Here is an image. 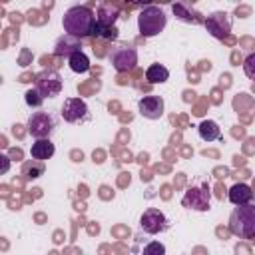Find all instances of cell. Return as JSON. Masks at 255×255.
<instances>
[{"label":"cell","instance_id":"cell-1","mask_svg":"<svg viewBox=\"0 0 255 255\" xmlns=\"http://www.w3.org/2000/svg\"><path fill=\"white\" fill-rule=\"evenodd\" d=\"M94 24H96V16L88 6H72L70 10H66L64 18H62L64 32L78 36V38L92 36Z\"/></svg>","mask_w":255,"mask_h":255},{"label":"cell","instance_id":"cell-2","mask_svg":"<svg viewBox=\"0 0 255 255\" xmlns=\"http://www.w3.org/2000/svg\"><path fill=\"white\" fill-rule=\"evenodd\" d=\"M229 231L239 239L255 237V203L235 205L229 215Z\"/></svg>","mask_w":255,"mask_h":255},{"label":"cell","instance_id":"cell-3","mask_svg":"<svg viewBox=\"0 0 255 255\" xmlns=\"http://www.w3.org/2000/svg\"><path fill=\"white\" fill-rule=\"evenodd\" d=\"M165 26H167V16L159 6L149 4L137 14V28H139V34L145 38L157 36L159 32H163Z\"/></svg>","mask_w":255,"mask_h":255},{"label":"cell","instance_id":"cell-4","mask_svg":"<svg viewBox=\"0 0 255 255\" xmlns=\"http://www.w3.org/2000/svg\"><path fill=\"white\" fill-rule=\"evenodd\" d=\"M181 205L187 207V209H193V211H209V207H211V191H209L207 183L187 187L185 195L181 197Z\"/></svg>","mask_w":255,"mask_h":255},{"label":"cell","instance_id":"cell-5","mask_svg":"<svg viewBox=\"0 0 255 255\" xmlns=\"http://www.w3.org/2000/svg\"><path fill=\"white\" fill-rule=\"evenodd\" d=\"M110 64L116 72H131L137 64V50L128 44H120L110 52Z\"/></svg>","mask_w":255,"mask_h":255},{"label":"cell","instance_id":"cell-6","mask_svg":"<svg viewBox=\"0 0 255 255\" xmlns=\"http://www.w3.org/2000/svg\"><path fill=\"white\" fill-rule=\"evenodd\" d=\"M169 227V219L165 217V213L161 209H155V207H149L141 213L139 217V229L147 235H157V233H163L167 231Z\"/></svg>","mask_w":255,"mask_h":255},{"label":"cell","instance_id":"cell-7","mask_svg":"<svg viewBox=\"0 0 255 255\" xmlns=\"http://www.w3.org/2000/svg\"><path fill=\"white\" fill-rule=\"evenodd\" d=\"M34 88L44 98H54L62 92V76L56 70H42L34 78Z\"/></svg>","mask_w":255,"mask_h":255},{"label":"cell","instance_id":"cell-8","mask_svg":"<svg viewBox=\"0 0 255 255\" xmlns=\"http://www.w3.org/2000/svg\"><path fill=\"white\" fill-rule=\"evenodd\" d=\"M231 16L227 14V12H223V10H217V12H211L209 16H205L203 18V26H205V30L213 36V38H217V40H223V38H227L229 36V32H231Z\"/></svg>","mask_w":255,"mask_h":255},{"label":"cell","instance_id":"cell-9","mask_svg":"<svg viewBox=\"0 0 255 255\" xmlns=\"http://www.w3.org/2000/svg\"><path fill=\"white\" fill-rule=\"evenodd\" d=\"M26 128H28V133L32 137H36V139L38 137H50L54 128H56V122L48 112H34L28 118Z\"/></svg>","mask_w":255,"mask_h":255},{"label":"cell","instance_id":"cell-10","mask_svg":"<svg viewBox=\"0 0 255 255\" xmlns=\"http://www.w3.org/2000/svg\"><path fill=\"white\" fill-rule=\"evenodd\" d=\"M62 118L68 124H76L88 118V104L82 98H66L62 104Z\"/></svg>","mask_w":255,"mask_h":255},{"label":"cell","instance_id":"cell-11","mask_svg":"<svg viewBox=\"0 0 255 255\" xmlns=\"http://www.w3.org/2000/svg\"><path fill=\"white\" fill-rule=\"evenodd\" d=\"M137 112L139 116L147 118V120H159L165 112V102L161 96H143L139 102H137Z\"/></svg>","mask_w":255,"mask_h":255},{"label":"cell","instance_id":"cell-12","mask_svg":"<svg viewBox=\"0 0 255 255\" xmlns=\"http://www.w3.org/2000/svg\"><path fill=\"white\" fill-rule=\"evenodd\" d=\"M171 10H173V16L185 24H199L201 22V14L185 0H175L171 4Z\"/></svg>","mask_w":255,"mask_h":255},{"label":"cell","instance_id":"cell-13","mask_svg":"<svg viewBox=\"0 0 255 255\" xmlns=\"http://www.w3.org/2000/svg\"><path fill=\"white\" fill-rule=\"evenodd\" d=\"M82 38L78 36H72V34H64L56 40L54 44V56H70L78 50H82Z\"/></svg>","mask_w":255,"mask_h":255},{"label":"cell","instance_id":"cell-14","mask_svg":"<svg viewBox=\"0 0 255 255\" xmlns=\"http://www.w3.org/2000/svg\"><path fill=\"white\" fill-rule=\"evenodd\" d=\"M120 18V8L112 2H104L98 12H96V22L102 26V28H112L116 26V20Z\"/></svg>","mask_w":255,"mask_h":255},{"label":"cell","instance_id":"cell-15","mask_svg":"<svg viewBox=\"0 0 255 255\" xmlns=\"http://www.w3.org/2000/svg\"><path fill=\"white\" fill-rule=\"evenodd\" d=\"M54 153H56V145L50 141V137H38V139L30 145V155H32L34 159L46 161V159H50Z\"/></svg>","mask_w":255,"mask_h":255},{"label":"cell","instance_id":"cell-16","mask_svg":"<svg viewBox=\"0 0 255 255\" xmlns=\"http://www.w3.org/2000/svg\"><path fill=\"white\" fill-rule=\"evenodd\" d=\"M229 201L233 205H245V203H251L253 199V189L247 185V183H235L229 187V193H227Z\"/></svg>","mask_w":255,"mask_h":255},{"label":"cell","instance_id":"cell-17","mask_svg":"<svg viewBox=\"0 0 255 255\" xmlns=\"http://www.w3.org/2000/svg\"><path fill=\"white\" fill-rule=\"evenodd\" d=\"M197 133L203 141H215V139L221 137V129H219L217 122H213V120H203L197 126Z\"/></svg>","mask_w":255,"mask_h":255},{"label":"cell","instance_id":"cell-18","mask_svg":"<svg viewBox=\"0 0 255 255\" xmlns=\"http://www.w3.org/2000/svg\"><path fill=\"white\" fill-rule=\"evenodd\" d=\"M68 66L76 74H86L90 70V58L86 56V52L78 50V52H74V54L68 56Z\"/></svg>","mask_w":255,"mask_h":255},{"label":"cell","instance_id":"cell-19","mask_svg":"<svg viewBox=\"0 0 255 255\" xmlns=\"http://www.w3.org/2000/svg\"><path fill=\"white\" fill-rule=\"evenodd\" d=\"M145 80L149 84H163V82L169 80V70L163 64H151L145 70Z\"/></svg>","mask_w":255,"mask_h":255},{"label":"cell","instance_id":"cell-20","mask_svg":"<svg viewBox=\"0 0 255 255\" xmlns=\"http://www.w3.org/2000/svg\"><path fill=\"white\" fill-rule=\"evenodd\" d=\"M22 173H24L26 179H36V177H40V175L44 173V161L32 157V161H26V163L22 165Z\"/></svg>","mask_w":255,"mask_h":255},{"label":"cell","instance_id":"cell-21","mask_svg":"<svg viewBox=\"0 0 255 255\" xmlns=\"http://www.w3.org/2000/svg\"><path fill=\"white\" fill-rule=\"evenodd\" d=\"M44 100H46V98H44L36 88H30V90L24 94V102H26L30 108H40Z\"/></svg>","mask_w":255,"mask_h":255},{"label":"cell","instance_id":"cell-22","mask_svg":"<svg viewBox=\"0 0 255 255\" xmlns=\"http://www.w3.org/2000/svg\"><path fill=\"white\" fill-rule=\"evenodd\" d=\"M243 72L249 80H255V52L243 60Z\"/></svg>","mask_w":255,"mask_h":255},{"label":"cell","instance_id":"cell-23","mask_svg":"<svg viewBox=\"0 0 255 255\" xmlns=\"http://www.w3.org/2000/svg\"><path fill=\"white\" fill-rule=\"evenodd\" d=\"M143 253H145V255H153V253L161 255V253H165V247H163L161 243L153 241V243H149V245H145V247H143Z\"/></svg>","mask_w":255,"mask_h":255},{"label":"cell","instance_id":"cell-24","mask_svg":"<svg viewBox=\"0 0 255 255\" xmlns=\"http://www.w3.org/2000/svg\"><path fill=\"white\" fill-rule=\"evenodd\" d=\"M0 159H2V167H0V173H6V171H8V167H10V161H8V157H6V155H0Z\"/></svg>","mask_w":255,"mask_h":255},{"label":"cell","instance_id":"cell-25","mask_svg":"<svg viewBox=\"0 0 255 255\" xmlns=\"http://www.w3.org/2000/svg\"><path fill=\"white\" fill-rule=\"evenodd\" d=\"M129 2H133V4H143V6H149V2H151V0H129Z\"/></svg>","mask_w":255,"mask_h":255}]
</instances>
